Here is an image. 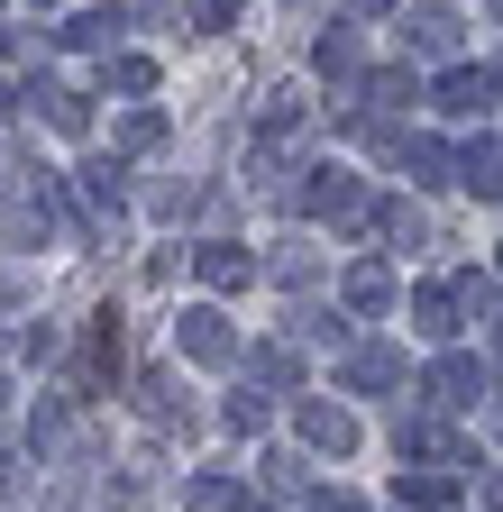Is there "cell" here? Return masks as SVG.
Instances as JSON below:
<instances>
[]
</instances>
